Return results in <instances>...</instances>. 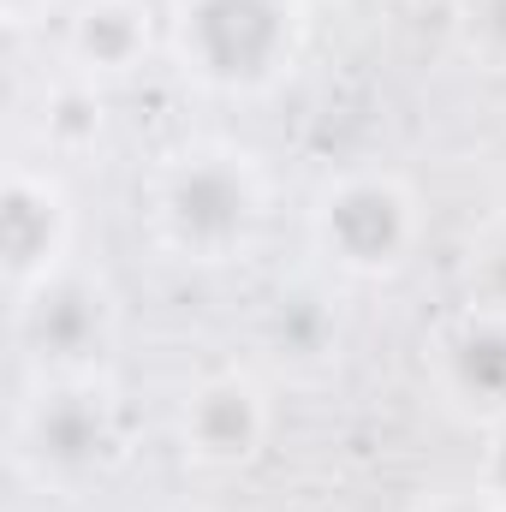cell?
Here are the masks:
<instances>
[{"mask_svg": "<svg viewBox=\"0 0 506 512\" xmlns=\"http://www.w3.org/2000/svg\"><path fill=\"white\" fill-rule=\"evenodd\" d=\"M256 215H262V185L239 155H191L173 167L161 191V221L173 245L197 256H227L233 245H245Z\"/></svg>", "mask_w": 506, "mask_h": 512, "instance_id": "6da1fadb", "label": "cell"}, {"mask_svg": "<svg viewBox=\"0 0 506 512\" xmlns=\"http://www.w3.org/2000/svg\"><path fill=\"white\" fill-rule=\"evenodd\" d=\"M286 6L280 0H191L185 54L215 84H256L286 60Z\"/></svg>", "mask_w": 506, "mask_h": 512, "instance_id": "7a4b0ae2", "label": "cell"}, {"mask_svg": "<svg viewBox=\"0 0 506 512\" xmlns=\"http://www.w3.org/2000/svg\"><path fill=\"white\" fill-rule=\"evenodd\" d=\"M108 340H114V304L96 280H78V274L48 280L42 274V286L18 304V346L54 376L90 370L108 352Z\"/></svg>", "mask_w": 506, "mask_h": 512, "instance_id": "3957f363", "label": "cell"}, {"mask_svg": "<svg viewBox=\"0 0 506 512\" xmlns=\"http://www.w3.org/2000/svg\"><path fill=\"white\" fill-rule=\"evenodd\" d=\"M24 453H30V465H42L54 477H90V471L114 465V453H120L114 399L78 376L54 382L24 411Z\"/></svg>", "mask_w": 506, "mask_h": 512, "instance_id": "277c9868", "label": "cell"}, {"mask_svg": "<svg viewBox=\"0 0 506 512\" xmlns=\"http://www.w3.org/2000/svg\"><path fill=\"white\" fill-rule=\"evenodd\" d=\"M411 197L393 179H346L328 203H322V239L346 268H393L411 251Z\"/></svg>", "mask_w": 506, "mask_h": 512, "instance_id": "5b68a950", "label": "cell"}, {"mask_svg": "<svg viewBox=\"0 0 506 512\" xmlns=\"http://www.w3.org/2000/svg\"><path fill=\"white\" fill-rule=\"evenodd\" d=\"M262 429H268V411H262V393L239 376H221V382L197 387L191 411H185V441L197 447V459L209 465H239L262 447Z\"/></svg>", "mask_w": 506, "mask_h": 512, "instance_id": "8992f818", "label": "cell"}, {"mask_svg": "<svg viewBox=\"0 0 506 512\" xmlns=\"http://www.w3.org/2000/svg\"><path fill=\"white\" fill-rule=\"evenodd\" d=\"M60 233H66L60 197H54L42 179L12 173V179H6V197H0V251H6L12 286H24L30 274L48 268V256L60 251Z\"/></svg>", "mask_w": 506, "mask_h": 512, "instance_id": "52a82bcc", "label": "cell"}, {"mask_svg": "<svg viewBox=\"0 0 506 512\" xmlns=\"http://www.w3.org/2000/svg\"><path fill=\"white\" fill-rule=\"evenodd\" d=\"M447 382L477 411H506V322L471 316L447 340Z\"/></svg>", "mask_w": 506, "mask_h": 512, "instance_id": "ba28073f", "label": "cell"}, {"mask_svg": "<svg viewBox=\"0 0 506 512\" xmlns=\"http://www.w3.org/2000/svg\"><path fill=\"white\" fill-rule=\"evenodd\" d=\"M149 48V12L137 0H84L72 18V54L90 72H126Z\"/></svg>", "mask_w": 506, "mask_h": 512, "instance_id": "9c48e42d", "label": "cell"}, {"mask_svg": "<svg viewBox=\"0 0 506 512\" xmlns=\"http://www.w3.org/2000/svg\"><path fill=\"white\" fill-rule=\"evenodd\" d=\"M334 334H340V322H334V310H328L322 292H304V286H298V292H280V298H274L268 340H274L280 358L310 364V358H322V352L334 346Z\"/></svg>", "mask_w": 506, "mask_h": 512, "instance_id": "30bf717a", "label": "cell"}, {"mask_svg": "<svg viewBox=\"0 0 506 512\" xmlns=\"http://www.w3.org/2000/svg\"><path fill=\"white\" fill-rule=\"evenodd\" d=\"M96 131H102V102H96L90 90H60V96L48 102V137H54V143L84 149V143H96Z\"/></svg>", "mask_w": 506, "mask_h": 512, "instance_id": "8fae6325", "label": "cell"}, {"mask_svg": "<svg viewBox=\"0 0 506 512\" xmlns=\"http://www.w3.org/2000/svg\"><path fill=\"white\" fill-rule=\"evenodd\" d=\"M471 298H477V316L506 322V233H495L471 262Z\"/></svg>", "mask_w": 506, "mask_h": 512, "instance_id": "7c38bea8", "label": "cell"}, {"mask_svg": "<svg viewBox=\"0 0 506 512\" xmlns=\"http://www.w3.org/2000/svg\"><path fill=\"white\" fill-rule=\"evenodd\" d=\"M465 36L489 66H506V0H465Z\"/></svg>", "mask_w": 506, "mask_h": 512, "instance_id": "4fadbf2b", "label": "cell"}, {"mask_svg": "<svg viewBox=\"0 0 506 512\" xmlns=\"http://www.w3.org/2000/svg\"><path fill=\"white\" fill-rule=\"evenodd\" d=\"M489 501L506 512V435L495 441V453H489Z\"/></svg>", "mask_w": 506, "mask_h": 512, "instance_id": "5bb4252c", "label": "cell"}, {"mask_svg": "<svg viewBox=\"0 0 506 512\" xmlns=\"http://www.w3.org/2000/svg\"><path fill=\"white\" fill-rule=\"evenodd\" d=\"M435 512H501L495 501H447V507H435Z\"/></svg>", "mask_w": 506, "mask_h": 512, "instance_id": "9a60e30c", "label": "cell"}, {"mask_svg": "<svg viewBox=\"0 0 506 512\" xmlns=\"http://www.w3.org/2000/svg\"><path fill=\"white\" fill-rule=\"evenodd\" d=\"M36 6H42V0H6V12H12V18H24V12H36Z\"/></svg>", "mask_w": 506, "mask_h": 512, "instance_id": "2e32d148", "label": "cell"}]
</instances>
